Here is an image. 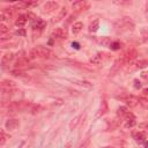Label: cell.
<instances>
[{"label": "cell", "mask_w": 148, "mask_h": 148, "mask_svg": "<svg viewBox=\"0 0 148 148\" xmlns=\"http://www.w3.org/2000/svg\"><path fill=\"white\" fill-rule=\"evenodd\" d=\"M106 112H108V103H106L105 101H102L101 108H99V110H98V112H97V117H101V116L105 114Z\"/></svg>", "instance_id": "17"}, {"label": "cell", "mask_w": 148, "mask_h": 148, "mask_svg": "<svg viewBox=\"0 0 148 148\" xmlns=\"http://www.w3.org/2000/svg\"><path fill=\"white\" fill-rule=\"evenodd\" d=\"M134 88H136V89H140L141 88V83H140L139 80H134Z\"/></svg>", "instance_id": "37"}, {"label": "cell", "mask_w": 148, "mask_h": 148, "mask_svg": "<svg viewBox=\"0 0 148 148\" xmlns=\"http://www.w3.org/2000/svg\"><path fill=\"white\" fill-rule=\"evenodd\" d=\"M58 7H59V3L57 1H47L43 7V12L46 14H50V13H53L56 9H58Z\"/></svg>", "instance_id": "6"}, {"label": "cell", "mask_w": 148, "mask_h": 148, "mask_svg": "<svg viewBox=\"0 0 148 148\" xmlns=\"http://www.w3.org/2000/svg\"><path fill=\"white\" fill-rule=\"evenodd\" d=\"M45 21H43V20H40V18H38L36 22H34L32 23V30L34 31H36V30H38V31H40V30H43V28L45 27Z\"/></svg>", "instance_id": "13"}, {"label": "cell", "mask_w": 148, "mask_h": 148, "mask_svg": "<svg viewBox=\"0 0 148 148\" xmlns=\"http://www.w3.org/2000/svg\"><path fill=\"white\" fill-rule=\"evenodd\" d=\"M30 6V2H25V1H18V2H15L14 3V8L15 9H25L27 7Z\"/></svg>", "instance_id": "19"}, {"label": "cell", "mask_w": 148, "mask_h": 148, "mask_svg": "<svg viewBox=\"0 0 148 148\" xmlns=\"http://www.w3.org/2000/svg\"><path fill=\"white\" fill-rule=\"evenodd\" d=\"M73 82L75 84L82 87V88H86V89H91L92 88V83H90L89 81H86V80H74Z\"/></svg>", "instance_id": "14"}, {"label": "cell", "mask_w": 148, "mask_h": 148, "mask_svg": "<svg viewBox=\"0 0 148 148\" xmlns=\"http://www.w3.org/2000/svg\"><path fill=\"white\" fill-rule=\"evenodd\" d=\"M0 135H1V140H0V145L1 146H3L5 143H6V140H7V135H6V133L3 132V131H1V133H0Z\"/></svg>", "instance_id": "33"}, {"label": "cell", "mask_w": 148, "mask_h": 148, "mask_svg": "<svg viewBox=\"0 0 148 148\" xmlns=\"http://www.w3.org/2000/svg\"><path fill=\"white\" fill-rule=\"evenodd\" d=\"M139 127H141V128H146V130H148V121H147V123H142V124H140V125H139Z\"/></svg>", "instance_id": "38"}, {"label": "cell", "mask_w": 148, "mask_h": 148, "mask_svg": "<svg viewBox=\"0 0 148 148\" xmlns=\"http://www.w3.org/2000/svg\"><path fill=\"white\" fill-rule=\"evenodd\" d=\"M25 16H27V18H28L29 21H31L32 23H34V22H36V21L38 20V17H37L32 12H28V13L25 14Z\"/></svg>", "instance_id": "29"}, {"label": "cell", "mask_w": 148, "mask_h": 148, "mask_svg": "<svg viewBox=\"0 0 148 148\" xmlns=\"http://www.w3.org/2000/svg\"><path fill=\"white\" fill-rule=\"evenodd\" d=\"M30 58L31 59H36V58H43V59H50L53 56V52L45 47V46H37L35 49L30 50Z\"/></svg>", "instance_id": "1"}, {"label": "cell", "mask_w": 148, "mask_h": 148, "mask_svg": "<svg viewBox=\"0 0 148 148\" xmlns=\"http://www.w3.org/2000/svg\"><path fill=\"white\" fill-rule=\"evenodd\" d=\"M125 103L130 106V108H134L139 104V97L134 96V95H130L125 98Z\"/></svg>", "instance_id": "10"}, {"label": "cell", "mask_w": 148, "mask_h": 148, "mask_svg": "<svg viewBox=\"0 0 148 148\" xmlns=\"http://www.w3.org/2000/svg\"><path fill=\"white\" fill-rule=\"evenodd\" d=\"M130 113L127 106H119L118 110H117V116L119 118H126V116Z\"/></svg>", "instance_id": "16"}, {"label": "cell", "mask_w": 148, "mask_h": 148, "mask_svg": "<svg viewBox=\"0 0 148 148\" xmlns=\"http://www.w3.org/2000/svg\"><path fill=\"white\" fill-rule=\"evenodd\" d=\"M103 148H113V147H111V146H108V147H103Z\"/></svg>", "instance_id": "44"}, {"label": "cell", "mask_w": 148, "mask_h": 148, "mask_svg": "<svg viewBox=\"0 0 148 148\" xmlns=\"http://www.w3.org/2000/svg\"><path fill=\"white\" fill-rule=\"evenodd\" d=\"M84 114H79V116H76V117H74L71 121H69V130H75L77 126H79V124L82 121L81 119H84Z\"/></svg>", "instance_id": "9"}, {"label": "cell", "mask_w": 148, "mask_h": 148, "mask_svg": "<svg viewBox=\"0 0 148 148\" xmlns=\"http://www.w3.org/2000/svg\"><path fill=\"white\" fill-rule=\"evenodd\" d=\"M29 64H30V61H29V59H28L27 57H20V58L15 61V65H14V66H15V68L21 69V68L28 67Z\"/></svg>", "instance_id": "7"}, {"label": "cell", "mask_w": 148, "mask_h": 148, "mask_svg": "<svg viewBox=\"0 0 148 148\" xmlns=\"http://www.w3.org/2000/svg\"><path fill=\"white\" fill-rule=\"evenodd\" d=\"M136 56H138L136 50H135L134 47H128V49H126V50L124 51V53L121 54V57L119 58V60L121 61V64L127 65V64L132 62V61L136 58Z\"/></svg>", "instance_id": "3"}, {"label": "cell", "mask_w": 148, "mask_h": 148, "mask_svg": "<svg viewBox=\"0 0 148 148\" xmlns=\"http://www.w3.org/2000/svg\"><path fill=\"white\" fill-rule=\"evenodd\" d=\"M139 104H140L143 109H148V98H146V97H143V96L139 97Z\"/></svg>", "instance_id": "27"}, {"label": "cell", "mask_w": 148, "mask_h": 148, "mask_svg": "<svg viewBox=\"0 0 148 148\" xmlns=\"http://www.w3.org/2000/svg\"><path fill=\"white\" fill-rule=\"evenodd\" d=\"M20 126V120L18 119H15V118H12V119H8L6 123H5V127L9 131H14L16 130L17 127Z\"/></svg>", "instance_id": "8"}, {"label": "cell", "mask_w": 148, "mask_h": 148, "mask_svg": "<svg viewBox=\"0 0 148 148\" xmlns=\"http://www.w3.org/2000/svg\"><path fill=\"white\" fill-rule=\"evenodd\" d=\"M8 30H9V29H8V27H7L5 23H1V24H0V34H1L2 36H3L6 32H8Z\"/></svg>", "instance_id": "32"}, {"label": "cell", "mask_w": 148, "mask_h": 148, "mask_svg": "<svg viewBox=\"0 0 148 148\" xmlns=\"http://www.w3.org/2000/svg\"><path fill=\"white\" fill-rule=\"evenodd\" d=\"M10 74H12L13 76H17V77H23L25 73H24L23 71H21V69H17V68H15V69H12V71H10Z\"/></svg>", "instance_id": "26"}, {"label": "cell", "mask_w": 148, "mask_h": 148, "mask_svg": "<svg viewBox=\"0 0 148 148\" xmlns=\"http://www.w3.org/2000/svg\"><path fill=\"white\" fill-rule=\"evenodd\" d=\"M141 37H142L143 42H148V29L147 28L141 29Z\"/></svg>", "instance_id": "30"}, {"label": "cell", "mask_w": 148, "mask_h": 148, "mask_svg": "<svg viewBox=\"0 0 148 148\" xmlns=\"http://www.w3.org/2000/svg\"><path fill=\"white\" fill-rule=\"evenodd\" d=\"M82 28H83V23L82 22H75L73 24V27H72V31H73V34H79L82 30Z\"/></svg>", "instance_id": "22"}, {"label": "cell", "mask_w": 148, "mask_h": 148, "mask_svg": "<svg viewBox=\"0 0 148 148\" xmlns=\"http://www.w3.org/2000/svg\"><path fill=\"white\" fill-rule=\"evenodd\" d=\"M1 87H2V89H15L16 83L12 80H3L1 82Z\"/></svg>", "instance_id": "15"}, {"label": "cell", "mask_w": 148, "mask_h": 148, "mask_svg": "<svg viewBox=\"0 0 148 148\" xmlns=\"http://www.w3.org/2000/svg\"><path fill=\"white\" fill-rule=\"evenodd\" d=\"M145 14H146V16L148 17V1L145 3Z\"/></svg>", "instance_id": "40"}, {"label": "cell", "mask_w": 148, "mask_h": 148, "mask_svg": "<svg viewBox=\"0 0 148 148\" xmlns=\"http://www.w3.org/2000/svg\"><path fill=\"white\" fill-rule=\"evenodd\" d=\"M13 59H14V53L7 52V53H5V54L2 56V58H1V65H2V66H6V65L9 64Z\"/></svg>", "instance_id": "11"}, {"label": "cell", "mask_w": 148, "mask_h": 148, "mask_svg": "<svg viewBox=\"0 0 148 148\" xmlns=\"http://www.w3.org/2000/svg\"><path fill=\"white\" fill-rule=\"evenodd\" d=\"M142 95H143V97L148 98V88H146V89L142 90Z\"/></svg>", "instance_id": "39"}, {"label": "cell", "mask_w": 148, "mask_h": 148, "mask_svg": "<svg viewBox=\"0 0 148 148\" xmlns=\"http://www.w3.org/2000/svg\"><path fill=\"white\" fill-rule=\"evenodd\" d=\"M143 146H145V148H148V141H145L143 142Z\"/></svg>", "instance_id": "42"}, {"label": "cell", "mask_w": 148, "mask_h": 148, "mask_svg": "<svg viewBox=\"0 0 148 148\" xmlns=\"http://www.w3.org/2000/svg\"><path fill=\"white\" fill-rule=\"evenodd\" d=\"M120 47H121V44H120L119 42H112V44L110 45V49L113 50V51H117V50H119Z\"/></svg>", "instance_id": "31"}, {"label": "cell", "mask_w": 148, "mask_h": 148, "mask_svg": "<svg viewBox=\"0 0 148 148\" xmlns=\"http://www.w3.org/2000/svg\"><path fill=\"white\" fill-rule=\"evenodd\" d=\"M72 45H73V46H75V47H76V49H79V47H80V46H79V44H77V43H73V44H72Z\"/></svg>", "instance_id": "41"}, {"label": "cell", "mask_w": 148, "mask_h": 148, "mask_svg": "<svg viewBox=\"0 0 148 148\" xmlns=\"http://www.w3.org/2000/svg\"><path fill=\"white\" fill-rule=\"evenodd\" d=\"M147 66H148V61H147V60H139V61H136V64H135V67H136V68H140V69L146 68Z\"/></svg>", "instance_id": "28"}, {"label": "cell", "mask_w": 148, "mask_h": 148, "mask_svg": "<svg viewBox=\"0 0 148 148\" xmlns=\"http://www.w3.org/2000/svg\"><path fill=\"white\" fill-rule=\"evenodd\" d=\"M27 21H28V18H27L25 15H20V16L16 18V21H15V25H16V27H23V25L27 23Z\"/></svg>", "instance_id": "18"}, {"label": "cell", "mask_w": 148, "mask_h": 148, "mask_svg": "<svg viewBox=\"0 0 148 148\" xmlns=\"http://www.w3.org/2000/svg\"><path fill=\"white\" fill-rule=\"evenodd\" d=\"M67 36H68V32L66 28H56L52 31V38L54 39H65L67 38Z\"/></svg>", "instance_id": "4"}, {"label": "cell", "mask_w": 148, "mask_h": 148, "mask_svg": "<svg viewBox=\"0 0 148 148\" xmlns=\"http://www.w3.org/2000/svg\"><path fill=\"white\" fill-rule=\"evenodd\" d=\"M66 15H67V8H66V7H62V8L60 9L59 14L57 15V17H56L54 22H59V21H61L62 18H65V16H66Z\"/></svg>", "instance_id": "20"}, {"label": "cell", "mask_w": 148, "mask_h": 148, "mask_svg": "<svg viewBox=\"0 0 148 148\" xmlns=\"http://www.w3.org/2000/svg\"><path fill=\"white\" fill-rule=\"evenodd\" d=\"M98 28H99V21L98 20H95L94 22H91L90 23V25H89V32H96L97 30H98Z\"/></svg>", "instance_id": "21"}, {"label": "cell", "mask_w": 148, "mask_h": 148, "mask_svg": "<svg viewBox=\"0 0 148 148\" xmlns=\"http://www.w3.org/2000/svg\"><path fill=\"white\" fill-rule=\"evenodd\" d=\"M116 5H131V1H114Z\"/></svg>", "instance_id": "35"}, {"label": "cell", "mask_w": 148, "mask_h": 148, "mask_svg": "<svg viewBox=\"0 0 148 148\" xmlns=\"http://www.w3.org/2000/svg\"><path fill=\"white\" fill-rule=\"evenodd\" d=\"M142 76H143V77H147V76H148V73L143 72V73H142Z\"/></svg>", "instance_id": "43"}, {"label": "cell", "mask_w": 148, "mask_h": 148, "mask_svg": "<svg viewBox=\"0 0 148 148\" xmlns=\"http://www.w3.org/2000/svg\"><path fill=\"white\" fill-rule=\"evenodd\" d=\"M114 28L118 32H126V31L133 30L134 23L130 17H123L114 23Z\"/></svg>", "instance_id": "2"}, {"label": "cell", "mask_w": 148, "mask_h": 148, "mask_svg": "<svg viewBox=\"0 0 148 148\" xmlns=\"http://www.w3.org/2000/svg\"><path fill=\"white\" fill-rule=\"evenodd\" d=\"M89 143H90V140H89V139H86V140H84L77 148H87V147L89 146Z\"/></svg>", "instance_id": "34"}, {"label": "cell", "mask_w": 148, "mask_h": 148, "mask_svg": "<svg viewBox=\"0 0 148 148\" xmlns=\"http://www.w3.org/2000/svg\"><path fill=\"white\" fill-rule=\"evenodd\" d=\"M136 125V121H135V118L134 117H131V118H127L126 119V123H125V127L126 128H132V127H134Z\"/></svg>", "instance_id": "23"}, {"label": "cell", "mask_w": 148, "mask_h": 148, "mask_svg": "<svg viewBox=\"0 0 148 148\" xmlns=\"http://www.w3.org/2000/svg\"><path fill=\"white\" fill-rule=\"evenodd\" d=\"M16 35H18V36H25V30L24 29H20V30L16 31Z\"/></svg>", "instance_id": "36"}, {"label": "cell", "mask_w": 148, "mask_h": 148, "mask_svg": "<svg viewBox=\"0 0 148 148\" xmlns=\"http://www.w3.org/2000/svg\"><path fill=\"white\" fill-rule=\"evenodd\" d=\"M90 62H91L92 65H99V64L102 62V56H101L99 53L92 56V58H90Z\"/></svg>", "instance_id": "24"}, {"label": "cell", "mask_w": 148, "mask_h": 148, "mask_svg": "<svg viewBox=\"0 0 148 148\" xmlns=\"http://www.w3.org/2000/svg\"><path fill=\"white\" fill-rule=\"evenodd\" d=\"M99 43H101L103 46H109V47H110V45L112 44V40H111L110 37H102V38L99 39Z\"/></svg>", "instance_id": "25"}, {"label": "cell", "mask_w": 148, "mask_h": 148, "mask_svg": "<svg viewBox=\"0 0 148 148\" xmlns=\"http://www.w3.org/2000/svg\"><path fill=\"white\" fill-rule=\"evenodd\" d=\"M88 7H89V3H88L87 1H84V0L75 1V2H73V5H72V8H73L75 12L86 10V9H88Z\"/></svg>", "instance_id": "5"}, {"label": "cell", "mask_w": 148, "mask_h": 148, "mask_svg": "<svg viewBox=\"0 0 148 148\" xmlns=\"http://www.w3.org/2000/svg\"><path fill=\"white\" fill-rule=\"evenodd\" d=\"M133 139L139 143H143L146 141V133L145 132H134Z\"/></svg>", "instance_id": "12"}]
</instances>
